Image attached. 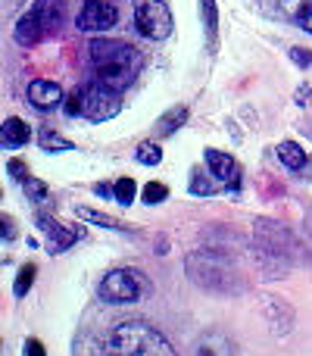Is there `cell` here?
I'll list each match as a JSON object with an SVG mask.
<instances>
[{"label": "cell", "instance_id": "6da1fadb", "mask_svg": "<svg viewBox=\"0 0 312 356\" xmlns=\"http://www.w3.org/2000/svg\"><path fill=\"white\" fill-rule=\"evenodd\" d=\"M88 56L94 63V72H97V81L113 91L122 94L125 88L135 81L138 69H141V54L138 47L125 41H116V38H94L88 44Z\"/></svg>", "mask_w": 312, "mask_h": 356}, {"label": "cell", "instance_id": "7a4b0ae2", "mask_svg": "<svg viewBox=\"0 0 312 356\" xmlns=\"http://www.w3.org/2000/svg\"><path fill=\"white\" fill-rule=\"evenodd\" d=\"M104 356H178L165 334L150 322H119L106 334Z\"/></svg>", "mask_w": 312, "mask_h": 356}, {"label": "cell", "instance_id": "3957f363", "mask_svg": "<svg viewBox=\"0 0 312 356\" xmlns=\"http://www.w3.org/2000/svg\"><path fill=\"white\" fill-rule=\"evenodd\" d=\"M60 25H63V0H35L19 16L13 38H16L19 47H35L47 35H54Z\"/></svg>", "mask_w": 312, "mask_h": 356}, {"label": "cell", "instance_id": "277c9868", "mask_svg": "<svg viewBox=\"0 0 312 356\" xmlns=\"http://www.w3.org/2000/svg\"><path fill=\"white\" fill-rule=\"evenodd\" d=\"M188 272L200 288L209 291H234V269H231V259L222 257L215 250H197L188 257Z\"/></svg>", "mask_w": 312, "mask_h": 356}, {"label": "cell", "instance_id": "5b68a950", "mask_svg": "<svg viewBox=\"0 0 312 356\" xmlns=\"http://www.w3.org/2000/svg\"><path fill=\"white\" fill-rule=\"evenodd\" d=\"M100 300L113 303V307H122V303H138L147 294V278L138 269H113L104 275L97 288Z\"/></svg>", "mask_w": 312, "mask_h": 356}, {"label": "cell", "instance_id": "8992f818", "mask_svg": "<svg viewBox=\"0 0 312 356\" xmlns=\"http://www.w3.org/2000/svg\"><path fill=\"white\" fill-rule=\"evenodd\" d=\"M75 94H79V116L88 119V122H106V119H113L122 110L119 91L100 85V81H91V85L79 88Z\"/></svg>", "mask_w": 312, "mask_h": 356}, {"label": "cell", "instance_id": "52a82bcc", "mask_svg": "<svg viewBox=\"0 0 312 356\" xmlns=\"http://www.w3.org/2000/svg\"><path fill=\"white\" fill-rule=\"evenodd\" d=\"M135 25L144 38L163 41L172 31V10L165 0H135Z\"/></svg>", "mask_w": 312, "mask_h": 356}, {"label": "cell", "instance_id": "ba28073f", "mask_svg": "<svg viewBox=\"0 0 312 356\" xmlns=\"http://www.w3.org/2000/svg\"><path fill=\"white\" fill-rule=\"evenodd\" d=\"M119 22V10L110 0H85L75 16V25L81 31H110Z\"/></svg>", "mask_w": 312, "mask_h": 356}, {"label": "cell", "instance_id": "9c48e42d", "mask_svg": "<svg viewBox=\"0 0 312 356\" xmlns=\"http://www.w3.org/2000/svg\"><path fill=\"white\" fill-rule=\"evenodd\" d=\"M38 228L47 234L50 241V253H63L81 238V228H66L54 219V216H38Z\"/></svg>", "mask_w": 312, "mask_h": 356}, {"label": "cell", "instance_id": "30bf717a", "mask_svg": "<svg viewBox=\"0 0 312 356\" xmlns=\"http://www.w3.org/2000/svg\"><path fill=\"white\" fill-rule=\"evenodd\" d=\"M63 88L56 85V81H50V79H35L28 85V104L35 106V110H56V106L63 104Z\"/></svg>", "mask_w": 312, "mask_h": 356}, {"label": "cell", "instance_id": "8fae6325", "mask_svg": "<svg viewBox=\"0 0 312 356\" xmlns=\"http://www.w3.org/2000/svg\"><path fill=\"white\" fill-rule=\"evenodd\" d=\"M206 166H209V172L215 175V181L225 184L228 191L238 188L240 169H238V163H234L228 154H222V150H206Z\"/></svg>", "mask_w": 312, "mask_h": 356}, {"label": "cell", "instance_id": "7c38bea8", "mask_svg": "<svg viewBox=\"0 0 312 356\" xmlns=\"http://www.w3.org/2000/svg\"><path fill=\"white\" fill-rule=\"evenodd\" d=\"M28 138H31L28 125H25L22 119H16V116H10L3 125H0V147H10V150L25 147V144H28Z\"/></svg>", "mask_w": 312, "mask_h": 356}, {"label": "cell", "instance_id": "4fadbf2b", "mask_svg": "<svg viewBox=\"0 0 312 356\" xmlns=\"http://www.w3.org/2000/svg\"><path fill=\"white\" fill-rule=\"evenodd\" d=\"M194 356H234V344L219 332H209L197 341Z\"/></svg>", "mask_w": 312, "mask_h": 356}, {"label": "cell", "instance_id": "5bb4252c", "mask_svg": "<svg viewBox=\"0 0 312 356\" xmlns=\"http://www.w3.org/2000/svg\"><path fill=\"white\" fill-rule=\"evenodd\" d=\"M281 10L294 25L312 31V0H281Z\"/></svg>", "mask_w": 312, "mask_h": 356}, {"label": "cell", "instance_id": "9a60e30c", "mask_svg": "<svg viewBox=\"0 0 312 356\" xmlns=\"http://www.w3.org/2000/svg\"><path fill=\"white\" fill-rule=\"evenodd\" d=\"M275 156L281 160V166H288V169H303L306 166V150L300 147V144H294V141H281L275 147Z\"/></svg>", "mask_w": 312, "mask_h": 356}, {"label": "cell", "instance_id": "2e32d148", "mask_svg": "<svg viewBox=\"0 0 312 356\" xmlns=\"http://www.w3.org/2000/svg\"><path fill=\"white\" fill-rule=\"evenodd\" d=\"M184 119H188V106H181V104L172 106V110L165 113V116H159V119H156V135H159V138L175 135V131L184 125Z\"/></svg>", "mask_w": 312, "mask_h": 356}, {"label": "cell", "instance_id": "e0dca14e", "mask_svg": "<svg viewBox=\"0 0 312 356\" xmlns=\"http://www.w3.org/2000/svg\"><path fill=\"white\" fill-rule=\"evenodd\" d=\"M75 216H79L81 222H91V225H104V228H113V232H125V222H119V219H113V216H106V213H97V209H91V207H75Z\"/></svg>", "mask_w": 312, "mask_h": 356}, {"label": "cell", "instance_id": "ac0fdd59", "mask_svg": "<svg viewBox=\"0 0 312 356\" xmlns=\"http://www.w3.org/2000/svg\"><path fill=\"white\" fill-rule=\"evenodd\" d=\"M38 144H41L44 150H50V154H66V150H75V144L69 141V138L56 135V131H50V129H41V135H38Z\"/></svg>", "mask_w": 312, "mask_h": 356}, {"label": "cell", "instance_id": "d6986e66", "mask_svg": "<svg viewBox=\"0 0 312 356\" xmlns=\"http://www.w3.org/2000/svg\"><path fill=\"white\" fill-rule=\"evenodd\" d=\"M35 275H38L35 263H25L22 269H19V275H16V284H13V294H16V297H25V294H28L31 284H35Z\"/></svg>", "mask_w": 312, "mask_h": 356}, {"label": "cell", "instance_id": "ffe728a7", "mask_svg": "<svg viewBox=\"0 0 312 356\" xmlns=\"http://www.w3.org/2000/svg\"><path fill=\"white\" fill-rule=\"evenodd\" d=\"M113 194H116V203H122V207H131V200L138 197L135 178H119V181L113 184Z\"/></svg>", "mask_w": 312, "mask_h": 356}, {"label": "cell", "instance_id": "44dd1931", "mask_svg": "<svg viewBox=\"0 0 312 356\" xmlns=\"http://www.w3.org/2000/svg\"><path fill=\"white\" fill-rule=\"evenodd\" d=\"M22 188H25V197H28V200H35V203L47 200V194H50V188L41 181V178H25Z\"/></svg>", "mask_w": 312, "mask_h": 356}, {"label": "cell", "instance_id": "7402d4cb", "mask_svg": "<svg viewBox=\"0 0 312 356\" xmlns=\"http://www.w3.org/2000/svg\"><path fill=\"white\" fill-rule=\"evenodd\" d=\"M159 160H163V150H159V144L144 141L141 147H138V163H144V166H156Z\"/></svg>", "mask_w": 312, "mask_h": 356}, {"label": "cell", "instance_id": "603a6c76", "mask_svg": "<svg viewBox=\"0 0 312 356\" xmlns=\"http://www.w3.org/2000/svg\"><path fill=\"white\" fill-rule=\"evenodd\" d=\"M200 16L206 25L209 35H215V25H219V10H215V0H200Z\"/></svg>", "mask_w": 312, "mask_h": 356}, {"label": "cell", "instance_id": "cb8c5ba5", "mask_svg": "<svg viewBox=\"0 0 312 356\" xmlns=\"http://www.w3.org/2000/svg\"><path fill=\"white\" fill-rule=\"evenodd\" d=\"M190 194H197V197H213L215 194V184L209 181L203 172H194L190 175Z\"/></svg>", "mask_w": 312, "mask_h": 356}, {"label": "cell", "instance_id": "d4e9b609", "mask_svg": "<svg viewBox=\"0 0 312 356\" xmlns=\"http://www.w3.org/2000/svg\"><path fill=\"white\" fill-rule=\"evenodd\" d=\"M165 197H169V188L159 181H150L144 184V203H150V207H156V203H163Z\"/></svg>", "mask_w": 312, "mask_h": 356}, {"label": "cell", "instance_id": "484cf974", "mask_svg": "<svg viewBox=\"0 0 312 356\" xmlns=\"http://www.w3.org/2000/svg\"><path fill=\"white\" fill-rule=\"evenodd\" d=\"M19 238V228H16V219L6 213H0V241H16Z\"/></svg>", "mask_w": 312, "mask_h": 356}, {"label": "cell", "instance_id": "4316f807", "mask_svg": "<svg viewBox=\"0 0 312 356\" xmlns=\"http://www.w3.org/2000/svg\"><path fill=\"white\" fill-rule=\"evenodd\" d=\"M6 172L16 178V181H25V178H28V166H25L22 160H10L6 163Z\"/></svg>", "mask_w": 312, "mask_h": 356}, {"label": "cell", "instance_id": "83f0119b", "mask_svg": "<svg viewBox=\"0 0 312 356\" xmlns=\"http://www.w3.org/2000/svg\"><path fill=\"white\" fill-rule=\"evenodd\" d=\"M290 60H294L297 66H312V50H306V47H290Z\"/></svg>", "mask_w": 312, "mask_h": 356}, {"label": "cell", "instance_id": "f1b7e54d", "mask_svg": "<svg viewBox=\"0 0 312 356\" xmlns=\"http://www.w3.org/2000/svg\"><path fill=\"white\" fill-rule=\"evenodd\" d=\"M22 350H25V356H47V350H44V344L38 338H28L22 344Z\"/></svg>", "mask_w": 312, "mask_h": 356}, {"label": "cell", "instance_id": "f546056e", "mask_svg": "<svg viewBox=\"0 0 312 356\" xmlns=\"http://www.w3.org/2000/svg\"><path fill=\"white\" fill-rule=\"evenodd\" d=\"M63 110H66V116H79V94L72 91V97H66V104H63Z\"/></svg>", "mask_w": 312, "mask_h": 356}, {"label": "cell", "instance_id": "4dcf8cb0", "mask_svg": "<svg viewBox=\"0 0 312 356\" xmlns=\"http://www.w3.org/2000/svg\"><path fill=\"white\" fill-rule=\"evenodd\" d=\"M94 194H97V197H116V194H113V188H110V184H104V181H100V184H94Z\"/></svg>", "mask_w": 312, "mask_h": 356}, {"label": "cell", "instance_id": "1f68e13d", "mask_svg": "<svg viewBox=\"0 0 312 356\" xmlns=\"http://www.w3.org/2000/svg\"><path fill=\"white\" fill-rule=\"evenodd\" d=\"M0 194H3V191H0Z\"/></svg>", "mask_w": 312, "mask_h": 356}]
</instances>
